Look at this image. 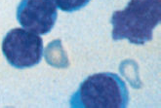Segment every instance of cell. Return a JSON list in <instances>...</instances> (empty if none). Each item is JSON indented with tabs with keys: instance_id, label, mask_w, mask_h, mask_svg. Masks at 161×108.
I'll return each mask as SVG.
<instances>
[{
	"instance_id": "1",
	"label": "cell",
	"mask_w": 161,
	"mask_h": 108,
	"mask_svg": "<svg viewBox=\"0 0 161 108\" xmlns=\"http://www.w3.org/2000/svg\"><path fill=\"white\" fill-rule=\"evenodd\" d=\"M160 18L161 0H130L124 9L112 14V39L144 45L153 39Z\"/></svg>"
},
{
	"instance_id": "2",
	"label": "cell",
	"mask_w": 161,
	"mask_h": 108,
	"mask_svg": "<svg viewBox=\"0 0 161 108\" xmlns=\"http://www.w3.org/2000/svg\"><path fill=\"white\" fill-rule=\"evenodd\" d=\"M73 108H125L129 93L121 78L115 73H96L87 77L70 97Z\"/></svg>"
},
{
	"instance_id": "3",
	"label": "cell",
	"mask_w": 161,
	"mask_h": 108,
	"mask_svg": "<svg viewBox=\"0 0 161 108\" xmlns=\"http://www.w3.org/2000/svg\"><path fill=\"white\" fill-rule=\"evenodd\" d=\"M2 52L7 62L18 69L38 64L43 57L41 37L24 28H14L2 41Z\"/></svg>"
},
{
	"instance_id": "4",
	"label": "cell",
	"mask_w": 161,
	"mask_h": 108,
	"mask_svg": "<svg viewBox=\"0 0 161 108\" xmlns=\"http://www.w3.org/2000/svg\"><path fill=\"white\" fill-rule=\"evenodd\" d=\"M58 11L54 0H22L17 8V19L25 29L47 34L54 27Z\"/></svg>"
},
{
	"instance_id": "6",
	"label": "cell",
	"mask_w": 161,
	"mask_h": 108,
	"mask_svg": "<svg viewBox=\"0 0 161 108\" xmlns=\"http://www.w3.org/2000/svg\"><path fill=\"white\" fill-rule=\"evenodd\" d=\"M91 0H54L58 8L64 12H74L78 11L86 6Z\"/></svg>"
},
{
	"instance_id": "5",
	"label": "cell",
	"mask_w": 161,
	"mask_h": 108,
	"mask_svg": "<svg viewBox=\"0 0 161 108\" xmlns=\"http://www.w3.org/2000/svg\"><path fill=\"white\" fill-rule=\"evenodd\" d=\"M46 54H52L55 56L47 57L46 60L49 62V64L57 66V67H65L69 64V62L65 57V54L61 46V41L56 40L50 43L47 47Z\"/></svg>"
}]
</instances>
